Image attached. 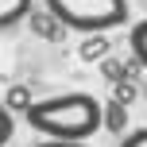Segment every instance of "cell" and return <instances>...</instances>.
Wrapping results in <instances>:
<instances>
[{
    "label": "cell",
    "instance_id": "5",
    "mask_svg": "<svg viewBox=\"0 0 147 147\" xmlns=\"http://www.w3.org/2000/svg\"><path fill=\"white\" fill-rule=\"evenodd\" d=\"M105 51H109V39H105V35H89V43H81V58H101V54Z\"/></svg>",
    "mask_w": 147,
    "mask_h": 147
},
{
    "label": "cell",
    "instance_id": "4",
    "mask_svg": "<svg viewBox=\"0 0 147 147\" xmlns=\"http://www.w3.org/2000/svg\"><path fill=\"white\" fill-rule=\"evenodd\" d=\"M128 43H132V54H136V62H140V66L147 70V20L132 27V35H128Z\"/></svg>",
    "mask_w": 147,
    "mask_h": 147
},
{
    "label": "cell",
    "instance_id": "6",
    "mask_svg": "<svg viewBox=\"0 0 147 147\" xmlns=\"http://www.w3.org/2000/svg\"><path fill=\"white\" fill-rule=\"evenodd\" d=\"M105 124L116 132V128H124V105H112V109H105Z\"/></svg>",
    "mask_w": 147,
    "mask_h": 147
},
{
    "label": "cell",
    "instance_id": "3",
    "mask_svg": "<svg viewBox=\"0 0 147 147\" xmlns=\"http://www.w3.org/2000/svg\"><path fill=\"white\" fill-rule=\"evenodd\" d=\"M27 16H31V0H0V27L4 31H16Z\"/></svg>",
    "mask_w": 147,
    "mask_h": 147
},
{
    "label": "cell",
    "instance_id": "1",
    "mask_svg": "<svg viewBox=\"0 0 147 147\" xmlns=\"http://www.w3.org/2000/svg\"><path fill=\"white\" fill-rule=\"evenodd\" d=\"M27 124L47 140L85 143L93 132L105 128V109L89 93H58V97H43V101L31 105Z\"/></svg>",
    "mask_w": 147,
    "mask_h": 147
},
{
    "label": "cell",
    "instance_id": "9",
    "mask_svg": "<svg viewBox=\"0 0 147 147\" xmlns=\"http://www.w3.org/2000/svg\"><path fill=\"white\" fill-rule=\"evenodd\" d=\"M35 147H89V143H58V140H43V143H35Z\"/></svg>",
    "mask_w": 147,
    "mask_h": 147
},
{
    "label": "cell",
    "instance_id": "2",
    "mask_svg": "<svg viewBox=\"0 0 147 147\" xmlns=\"http://www.w3.org/2000/svg\"><path fill=\"white\" fill-rule=\"evenodd\" d=\"M43 4L62 27L85 31V35H101L128 20V0H43Z\"/></svg>",
    "mask_w": 147,
    "mask_h": 147
},
{
    "label": "cell",
    "instance_id": "8",
    "mask_svg": "<svg viewBox=\"0 0 147 147\" xmlns=\"http://www.w3.org/2000/svg\"><path fill=\"white\" fill-rule=\"evenodd\" d=\"M12 140V112L4 109V116H0V143H8Z\"/></svg>",
    "mask_w": 147,
    "mask_h": 147
},
{
    "label": "cell",
    "instance_id": "7",
    "mask_svg": "<svg viewBox=\"0 0 147 147\" xmlns=\"http://www.w3.org/2000/svg\"><path fill=\"white\" fill-rule=\"evenodd\" d=\"M120 147H147V128H140V132H132V136H124Z\"/></svg>",
    "mask_w": 147,
    "mask_h": 147
}]
</instances>
